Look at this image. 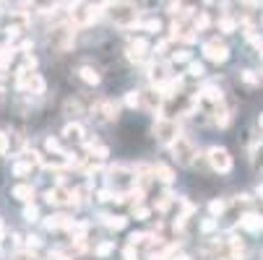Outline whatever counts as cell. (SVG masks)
<instances>
[{
    "label": "cell",
    "instance_id": "cell-26",
    "mask_svg": "<svg viewBox=\"0 0 263 260\" xmlns=\"http://www.w3.org/2000/svg\"><path fill=\"white\" fill-rule=\"evenodd\" d=\"M209 211H211V216H221L224 211H227V203H224V201H211Z\"/></svg>",
    "mask_w": 263,
    "mask_h": 260
},
{
    "label": "cell",
    "instance_id": "cell-37",
    "mask_svg": "<svg viewBox=\"0 0 263 260\" xmlns=\"http://www.w3.org/2000/svg\"><path fill=\"white\" fill-rule=\"evenodd\" d=\"M143 29H146V31H159V21H154V18H152V21H146Z\"/></svg>",
    "mask_w": 263,
    "mask_h": 260
},
{
    "label": "cell",
    "instance_id": "cell-38",
    "mask_svg": "<svg viewBox=\"0 0 263 260\" xmlns=\"http://www.w3.org/2000/svg\"><path fill=\"white\" fill-rule=\"evenodd\" d=\"M203 232H211V229H216V221L214 218H209V221H203V227H201Z\"/></svg>",
    "mask_w": 263,
    "mask_h": 260
},
{
    "label": "cell",
    "instance_id": "cell-16",
    "mask_svg": "<svg viewBox=\"0 0 263 260\" xmlns=\"http://www.w3.org/2000/svg\"><path fill=\"white\" fill-rule=\"evenodd\" d=\"M45 224H47V229H63V227H70V218L65 213H55L45 221Z\"/></svg>",
    "mask_w": 263,
    "mask_h": 260
},
{
    "label": "cell",
    "instance_id": "cell-12",
    "mask_svg": "<svg viewBox=\"0 0 263 260\" xmlns=\"http://www.w3.org/2000/svg\"><path fill=\"white\" fill-rule=\"evenodd\" d=\"M240 227L248 229V232H260V229H263V218L255 216V213H245V216L240 218Z\"/></svg>",
    "mask_w": 263,
    "mask_h": 260
},
{
    "label": "cell",
    "instance_id": "cell-11",
    "mask_svg": "<svg viewBox=\"0 0 263 260\" xmlns=\"http://www.w3.org/2000/svg\"><path fill=\"white\" fill-rule=\"evenodd\" d=\"M109 182L115 185V188H120V185H133V179H130V172H125L123 167L109 169Z\"/></svg>",
    "mask_w": 263,
    "mask_h": 260
},
{
    "label": "cell",
    "instance_id": "cell-13",
    "mask_svg": "<svg viewBox=\"0 0 263 260\" xmlns=\"http://www.w3.org/2000/svg\"><path fill=\"white\" fill-rule=\"evenodd\" d=\"M24 86H26L31 94H45V81H42V76H36V73H29L26 81H24ZM24 86H21V89H24Z\"/></svg>",
    "mask_w": 263,
    "mask_h": 260
},
{
    "label": "cell",
    "instance_id": "cell-15",
    "mask_svg": "<svg viewBox=\"0 0 263 260\" xmlns=\"http://www.w3.org/2000/svg\"><path fill=\"white\" fill-rule=\"evenodd\" d=\"M79 76H81V81H84V84H89V86H97V84H99V73H97L91 65L79 68Z\"/></svg>",
    "mask_w": 263,
    "mask_h": 260
},
{
    "label": "cell",
    "instance_id": "cell-3",
    "mask_svg": "<svg viewBox=\"0 0 263 260\" xmlns=\"http://www.w3.org/2000/svg\"><path fill=\"white\" fill-rule=\"evenodd\" d=\"M206 159H209V167L214 172H230L232 169V156H230L227 148H221V146H211Z\"/></svg>",
    "mask_w": 263,
    "mask_h": 260
},
{
    "label": "cell",
    "instance_id": "cell-5",
    "mask_svg": "<svg viewBox=\"0 0 263 260\" xmlns=\"http://www.w3.org/2000/svg\"><path fill=\"white\" fill-rule=\"evenodd\" d=\"M172 154H175V159L180 162V164H191L193 162V156H196V146L187 141V138H182V135H177L175 138V143H172Z\"/></svg>",
    "mask_w": 263,
    "mask_h": 260
},
{
    "label": "cell",
    "instance_id": "cell-6",
    "mask_svg": "<svg viewBox=\"0 0 263 260\" xmlns=\"http://www.w3.org/2000/svg\"><path fill=\"white\" fill-rule=\"evenodd\" d=\"M203 57L211 60V63H224V60L230 57V47L224 45V42H219V39H209L203 45Z\"/></svg>",
    "mask_w": 263,
    "mask_h": 260
},
{
    "label": "cell",
    "instance_id": "cell-4",
    "mask_svg": "<svg viewBox=\"0 0 263 260\" xmlns=\"http://www.w3.org/2000/svg\"><path fill=\"white\" fill-rule=\"evenodd\" d=\"M154 135L159 138V143H164V146H172V143H175V138L180 135V128H177V123H175V120L159 117V120L154 123Z\"/></svg>",
    "mask_w": 263,
    "mask_h": 260
},
{
    "label": "cell",
    "instance_id": "cell-10",
    "mask_svg": "<svg viewBox=\"0 0 263 260\" xmlns=\"http://www.w3.org/2000/svg\"><path fill=\"white\" fill-rule=\"evenodd\" d=\"M146 50H148V45H146L143 39L130 42V45H128V60H130V63H141V60L146 57Z\"/></svg>",
    "mask_w": 263,
    "mask_h": 260
},
{
    "label": "cell",
    "instance_id": "cell-34",
    "mask_svg": "<svg viewBox=\"0 0 263 260\" xmlns=\"http://www.w3.org/2000/svg\"><path fill=\"white\" fill-rule=\"evenodd\" d=\"M172 60H175V63H187V60H191V52H187V50H180V52L172 55Z\"/></svg>",
    "mask_w": 263,
    "mask_h": 260
},
{
    "label": "cell",
    "instance_id": "cell-41",
    "mask_svg": "<svg viewBox=\"0 0 263 260\" xmlns=\"http://www.w3.org/2000/svg\"><path fill=\"white\" fill-rule=\"evenodd\" d=\"M136 216H138V218H146V216H148V211H146V208H138V211H136Z\"/></svg>",
    "mask_w": 263,
    "mask_h": 260
},
{
    "label": "cell",
    "instance_id": "cell-22",
    "mask_svg": "<svg viewBox=\"0 0 263 260\" xmlns=\"http://www.w3.org/2000/svg\"><path fill=\"white\" fill-rule=\"evenodd\" d=\"M104 224H107L109 229L118 232V229H123V227L128 224V218H125V216H104Z\"/></svg>",
    "mask_w": 263,
    "mask_h": 260
},
{
    "label": "cell",
    "instance_id": "cell-46",
    "mask_svg": "<svg viewBox=\"0 0 263 260\" xmlns=\"http://www.w3.org/2000/svg\"><path fill=\"white\" fill-rule=\"evenodd\" d=\"M260 52H263V47H260Z\"/></svg>",
    "mask_w": 263,
    "mask_h": 260
},
{
    "label": "cell",
    "instance_id": "cell-1",
    "mask_svg": "<svg viewBox=\"0 0 263 260\" xmlns=\"http://www.w3.org/2000/svg\"><path fill=\"white\" fill-rule=\"evenodd\" d=\"M136 6L130 0H115V3L109 6V18L115 21L118 26H133L136 24Z\"/></svg>",
    "mask_w": 263,
    "mask_h": 260
},
{
    "label": "cell",
    "instance_id": "cell-20",
    "mask_svg": "<svg viewBox=\"0 0 263 260\" xmlns=\"http://www.w3.org/2000/svg\"><path fill=\"white\" fill-rule=\"evenodd\" d=\"M152 174H154L157 179H162V182H167V185H170V182L175 179V174H172V169H170L167 164H157V167L152 169Z\"/></svg>",
    "mask_w": 263,
    "mask_h": 260
},
{
    "label": "cell",
    "instance_id": "cell-44",
    "mask_svg": "<svg viewBox=\"0 0 263 260\" xmlns=\"http://www.w3.org/2000/svg\"><path fill=\"white\" fill-rule=\"evenodd\" d=\"M258 125H260V128H263V115H260V117H258Z\"/></svg>",
    "mask_w": 263,
    "mask_h": 260
},
{
    "label": "cell",
    "instance_id": "cell-40",
    "mask_svg": "<svg viewBox=\"0 0 263 260\" xmlns=\"http://www.w3.org/2000/svg\"><path fill=\"white\" fill-rule=\"evenodd\" d=\"M125 260H138V255H136V250H133V245L125 250Z\"/></svg>",
    "mask_w": 263,
    "mask_h": 260
},
{
    "label": "cell",
    "instance_id": "cell-39",
    "mask_svg": "<svg viewBox=\"0 0 263 260\" xmlns=\"http://www.w3.org/2000/svg\"><path fill=\"white\" fill-rule=\"evenodd\" d=\"M47 148H50V151H60V143L55 138H47Z\"/></svg>",
    "mask_w": 263,
    "mask_h": 260
},
{
    "label": "cell",
    "instance_id": "cell-8",
    "mask_svg": "<svg viewBox=\"0 0 263 260\" xmlns=\"http://www.w3.org/2000/svg\"><path fill=\"white\" fill-rule=\"evenodd\" d=\"M47 201L52 206H65V203H76V193H70L65 188H52L47 190Z\"/></svg>",
    "mask_w": 263,
    "mask_h": 260
},
{
    "label": "cell",
    "instance_id": "cell-45",
    "mask_svg": "<svg viewBox=\"0 0 263 260\" xmlns=\"http://www.w3.org/2000/svg\"><path fill=\"white\" fill-rule=\"evenodd\" d=\"M0 234H3V221H0Z\"/></svg>",
    "mask_w": 263,
    "mask_h": 260
},
{
    "label": "cell",
    "instance_id": "cell-31",
    "mask_svg": "<svg viewBox=\"0 0 263 260\" xmlns=\"http://www.w3.org/2000/svg\"><path fill=\"white\" fill-rule=\"evenodd\" d=\"M36 216H40L36 206H26V208H24V218H26V221H36Z\"/></svg>",
    "mask_w": 263,
    "mask_h": 260
},
{
    "label": "cell",
    "instance_id": "cell-30",
    "mask_svg": "<svg viewBox=\"0 0 263 260\" xmlns=\"http://www.w3.org/2000/svg\"><path fill=\"white\" fill-rule=\"evenodd\" d=\"M125 104H128V107H141V96H138V91H128Z\"/></svg>",
    "mask_w": 263,
    "mask_h": 260
},
{
    "label": "cell",
    "instance_id": "cell-32",
    "mask_svg": "<svg viewBox=\"0 0 263 260\" xmlns=\"http://www.w3.org/2000/svg\"><path fill=\"white\" fill-rule=\"evenodd\" d=\"M206 26H209V16L206 13H198L196 21H193V29H206Z\"/></svg>",
    "mask_w": 263,
    "mask_h": 260
},
{
    "label": "cell",
    "instance_id": "cell-25",
    "mask_svg": "<svg viewBox=\"0 0 263 260\" xmlns=\"http://www.w3.org/2000/svg\"><path fill=\"white\" fill-rule=\"evenodd\" d=\"M13 174H16V177H29V174H31V162H18V164H13Z\"/></svg>",
    "mask_w": 263,
    "mask_h": 260
},
{
    "label": "cell",
    "instance_id": "cell-33",
    "mask_svg": "<svg viewBox=\"0 0 263 260\" xmlns=\"http://www.w3.org/2000/svg\"><path fill=\"white\" fill-rule=\"evenodd\" d=\"M187 73H191V76H196V78H201V76H203V65H201V63H191Z\"/></svg>",
    "mask_w": 263,
    "mask_h": 260
},
{
    "label": "cell",
    "instance_id": "cell-35",
    "mask_svg": "<svg viewBox=\"0 0 263 260\" xmlns=\"http://www.w3.org/2000/svg\"><path fill=\"white\" fill-rule=\"evenodd\" d=\"M219 26H221V31H227V34H230V31H235V21H232V18H221V24H219Z\"/></svg>",
    "mask_w": 263,
    "mask_h": 260
},
{
    "label": "cell",
    "instance_id": "cell-14",
    "mask_svg": "<svg viewBox=\"0 0 263 260\" xmlns=\"http://www.w3.org/2000/svg\"><path fill=\"white\" fill-rule=\"evenodd\" d=\"M70 36H73V31H68V26H60V29H55V34L50 36V39H52L60 50H65V47L70 45Z\"/></svg>",
    "mask_w": 263,
    "mask_h": 260
},
{
    "label": "cell",
    "instance_id": "cell-17",
    "mask_svg": "<svg viewBox=\"0 0 263 260\" xmlns=\"http://www.w3.org/2000/svg\"><path fill=\"white\" fill-rule=\"evenodd\" d=\"M97 112H99L104 120H115V117H118V109H115V104H112V102H99V104H97Z\"/></svg>",
    "mask_w": 263,
    "mask_h": 260
},
{
    "label": "cell",
    "instance_id": "cell-24",
    "mask_svg": "<svg viewBox=\"0 0 263 260\" xmlns=\"http://www.w3.org/2000/svg\"><path fill=\"white\" fill-rule=\"evenodd\" d=\"M203 96H206L211 104H219V102H221V91H219L216 86H206V89H203Z\"/></svg>",
    "mask_w": 263,
    "mask_h": 260
},
{
    "label": "cell",
    "instance_id": "cell-7",
    "mask_svg": "<svg viewBox=\"0 0 263 260\" xmlns=\"http://www.w3.org/2000/svg\"><path fill=\"white\" fill-rule=\"evenodd\" d=\"M138 96H141V107H143V109H148V112H159L162 104H164V96H162V94H157L154 89H148V91H138Z\"/></svg>",
    "mask_w": 263,
    "mask_h": 260
},
{
    "label": "cell",
    "instance_id": "cell-18",
    "mask_svg": "<svg viewBox=\"0 0 263 260\" xmlns=\"http://www.w3.org/2000/svg\"><path fill=\"white\" fill-rule=\"evenodd\" d=\"M214 107H216V109H214V123H216L219 128H227V125H230V112L221 107V102L214 104Z\"/></svg>",
    "mask_w": 263,
    "mask_h": 260
},
{
    "label": "cell",
    "instance_id": "cell-19",
    "mask_svg": "<svg viewBox=\"0 0 263 260\" xmlns=\"http://www.w3.org/2000/svg\"><path fill=\"white\" fill-rule=\"evenodd\" d=\"M13 198L29 203V201L34 198V188H31V185H16V188H13Z\"/></svg>",
    "mask_w": 263,
    "mask_h": 260
},
{
    "label": "cell",
    "instance_id": "cell-29",
    "mask_svg": "<svg viewBox=\"0 0 263 260\" xmlns=\"http://www.w3.org/2000/svg\"><path fill=\"white\" fill-rule=\"evenodd\" d=\"M86 148H89V151H91L97 159H104V156H107V148H104V146H94V143H89Z\"/></svg>",
    "mask_w": 263,
    "mask_h": 260
},
{
    "label": "cell",
    "instance_id": "cell-2",
    "mask_svg": "<svg viewBox=\"0 0 263 260\" xmlns=\"http://www.w3.org/2000/svg\"><path fill=\"white\" fill-rule=\"evenodd\" d=\"M97 18H99V8L91 6V3H84V0H79V3L70 8V21L76 26H89Z\"/></svg>",
    "mask_w": 263,
    "mask_h": 260
},
{
    "label": "cell",
    "instance_id": "cell-23",
    "mask_svg": "<svg viewBox=\"0 0 263 260\" xmlns=\"http://www.w3.org/2000/svg\"><path fill=\"white\" fill-rule=\"evenodd\" d=\"M65 115H68V117H79V115H81V104H79L76 99H68V102H65Z\"/></svg>",
    "mask_w": 263,
    "mask_h": 260
},
{
    "label": "cell",
    "instance_id": "cell-27",
    "mask_svg": "<svg viewBox=\"0 0 263 260\" xmlns=\"http://www.w3.org/2000/svg\"><path fill=\"white\" fill-rule=\"evenodd\" d=\"M109 252H115V242H102V245L97 247V255H99V257H107Z\"/></svg>",
    "mask_w": 263,
    "mask_h": 260
},
{
    "label": "cell",
    "instance_id": "cell-36",
    "mask_svg": "<svg viewBox=\"0 0 263 260\" xmlns=\"http://www.w3.org/2000/svg\"><path fill=\"white\" fill-rule=\"evenodd\" d=\"M242 81H245V84H250V86H255V84H258V78H255V73H253V70H245V73H242Z\"/></svg>",
    "mask_w": 263,
    "mask_h": 260
},
{
    "label": "cell",
    "instance_id": "cell-28",
    "mask_svg": "<svg viewBox=\"0 0 263 260\" xmlns=\"http://www.w3.org/2000/svg\"><path fill=\"white\" fill-rule=\"evenodd\" d=\"M11 151V138L6 133H0V156H6Z\"/></svg>",
    "mask_w": 263,
    "mask_h": 260
},
{
    "label": "cell",
    "instance_id": "cell-9",
    "mask_svg": "<svg viewBox=\"0 0 263 260\" xmlns=\"http://www.w3.org/2000/svg\"><path fill=\"white\" fill-rule=\"evenodd\" d=\"M167 78H172V76H170V65H167V63H154L152 68H148V81H152L154 86H162Z\"/></svg>",
    "mask_w": 263,
    "mask_h": 260
},
{
    "label": "cell",
    "instance_id": "cell-21",
    "mask_svg": "<svg viewBox=\"0 0 263 260\" xmlns=\"http://www.w3.org/2000/svg\"><path fill=\"white\" fill-rule=\"evenodd\" d=\"M63 135H65V138H73V141H81V138H84V128H81L79 123H68L65 130H63Z\"/></svg>",
    "mask_w": 263,
    "mask_h": 260
},
{
    "label": "cell",
    "instance_id": "cell-43",
    "mask_svg": "<svg viewBox=\"0 0 263 260\" xmlns=\"http://www.w3.org/2000/svg\"><path fill=\"white\" fill-rule=\"evenodd\" d=\"M255 193H258V198H263V185H260V188H258Z\"/></svg>",
    "mask_w": 263,
    "mask_h": 260
},
{
    "label": "cell",
    "instance_id": "cell-42",
    "mask_svg": "<svg viewBox=\"0 0 263 260\" xmlns=\"http://www.w3.org/2000/svg\"><path fill=\"white\" fill-rule=\"evenodd\" d=\"M175 260H191V257H187V255H175Z\"/></svg>",
    "mask_w": 263,
    "mask_h": 260
}]
</instances>
